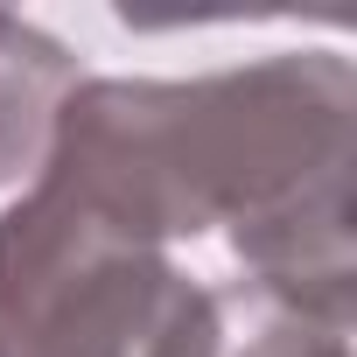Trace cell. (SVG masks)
Instances as JSON below:
<instances>
[{"instance_id":"obj_3","label":"cell","mask_w":357,"mask_h":357,"mask_svg":"<svg viewBox=\"0 0 357 357\" xmlns=\"http://www.w3.org/2000/svg\"><path fill=\"white\" fill-rule=\"evenodd\" d=\"M77 84L84 70L50 29L0 8V183H36L43 175L56 119Z\"/></svg>"},{"instance_id":"obj_2","label":"cell","mask_w":357,"mask_h":357,"mask_svg":"<svg viewBox=\"0 0 357 357\" xmlns=\"http://www.w3.org/2000/svg\"><path fill=\"white\" fill-rule=\"evenodd\" d=\"M0 357H225V301L29 183L0 211Z\"/></svg>"},{"instance_id":"obj_1","label":"cell","mask_w":357,"mask_h":357,"mask_svg":"<svg viewBox=\"0 0 357 357\" xmlns=\"http://www.w3.org/2000/svg\"><path fill=\"white\" fill-rule=\"evenodd\" d=\"M350 126L343 50H273L204 77H84L36 183L161 252L225 231L259 308L350 329Z\"/></svg>"},{"instance_id":"obj_4","label":"cell","mask_w":357,"mask_h":357,"mask_svg":"<svg viewBox=\"0 0 357 357\" xmlns=\"http://www.w3.org/2000/svg\"><path fill=\"white\" fill-rule=\"evenodd\" d=\"M225 357H350V329L343 322H315V315L259 308V322H252V336L238 350L225 336Z\"/></svg>"}]
</instances>
